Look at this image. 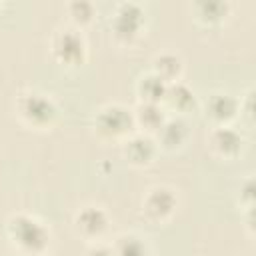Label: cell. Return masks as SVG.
<instances>
[{"mask_svg":"<svg viewBox=\"0 0 256 256\" xmlns=\"http://www.w3.org/2000/svg\"><path fill=\"white\" fill-rule=\"evenodd\" d=\"M236 112H238V102L230 94L216 92L206 100V116H210V120L218 122L220 126H224L230 118H234Z\"/></svg>","mask_w":256,"mask_h":256,"instance_id":"52a82bcc","label":"cell"},{"mask_svg":"<svg viewBox=\"0 0 256 256\" xmlns=\"http://www.w3.org/2000/svg\"><path fill=\"white\" fill-rule=\"evenodd\" d=\"M210 144H212V148L218 154H222V156H234V154H238V150L242 146V138L230 126H216L212 130V134H210Z\"/></svg>","mask_w":256,"mask_h":256,"instance_id":"ba28073f","label":"cell"},{"mask_svg":"<svg viewBox=\"0 0 256 256\" xmlns=\"http://www.w3.org/2000/svg\"><path fill=\"white\" fill-rule=\"evenodd\" d=\"M164 100L168 102V106L176 108L178 112H186V110H190L194 106V92L186 84L172 82V84L166 86Z\"/></svg>","mask_w":256,"mask_h":256,"instance_id":"7c38bea8","label":"cell"},{"mask_svg":"<svg viewBox=\"0 0 256 256\" xmlns=\"http://www.w3.org/2000/svg\"><path fill=\"white\" fill-rule=\"evenodd\" d=\"M112 256H148L146 244L136 236H122L112 248Z\"/></svg>","mask_w":256,"mask_h":256,"instance_id":"2e32d148","label":"cell"},{"mask_svg":"<svg viewBox=\"0 0 256 256\" xmlns=\"http://www.w3.org/2000/svg\"><path fill=\"white\" fill-rule=\"evenodd\" d=\"M8 234L12 242L24 252H42L50 238L44 224L28 214L12 216L8 220Z\"/></svg>","mask_w":256,"mask_h":256,"instance_id":"6da1fadb","label":"cell"},{"mask_svg":"<svg viewBox=\"0 0 256 256\" xmlns=\"http://www.w3.org/2000/svg\"><path fill=\"white\" fill-rule=\"evenodd\" d=\"M52 50L58 60L66 64H78L84 58V42L74 30H62L52 38Z\"/></svg>","mask_w":256,"mask_h":256,"instance_id":"277c9868","label":"cell"},{"mask_svg":"<svg viewBox=\"0 0 256 256\" xmlns=\"http://www.w3.org/2000/svg\"><path fill=\"white\" fill-rule=\"evenodd\" d=\"M174 206H176V198L168 188H152L144 198V212L154 220H162L170 216Z\"/></svg>","mask_w":256,"mask_h":256,"instance_id":"5b68a950","label":"cell"},{"mask_svg":"<svg viewBox=\"0 0 256 256\" xmlns=\"http://www.w3.org/2000/svg\"><path fill=\"white\" fill-rule=\"evenodd\" d=\"M86 256H112V250H108V248H94Z\"/></svg>","mask_w":256,"mask_h":256,"instance_id":"d6986e66","label":"cell"},{"mask_svg":"<svg viewBox=\"0 0 256 256\" xmlns=\"http://www.w3.org/2000/svg\"><path fill=\"white\" fill-rule=\"evenodd\" d=\"M70 12H72L74 20L86 22L92 16V6L88 2H74V4H70Z\"/></svg>","mask_w":256,"mask_h":256,"instance_id":"ac0fdd59","label":"cell"},{"mask_svg":"<svg viewBox=\"0 0 256 256\" xmlns=\"http://www.w3.org/2000/svg\"><path fill=\"white\" fill-rule=\"evenodd\" d=\"M166 86L168 84L152 72V74H146V76L140 78V82H138V94H140L142 102H146V104H158L160 100H164Z\"/></svg>","mask_w":256,"mask_h":256,"instance_id":"8fae6325","label":"cell"},{"mask_svg":"<svg viewBox=\"0 0 256 256\" xmlns=\"http://www.w3.org/2000/svg\"><path fill=\"white\" fill-rule=\"evenodd\" d=\"M198 16L204 20V22H216L224 16L226 12V4L222 2H200L198 4Z\"/></svg>","mask_w":256,"mask_h":256,"instance_id":"e0dca14e","label":"cell"},{"mask_svg":"<svg viewBox=\"0 0 256 256\" xmlns=\"http://www.w3.org/2000/svg\"><path fill=\"white\" fill-rule=\"evenodd\" d=\"M132 126V114L122 106H106L96 116V128L104 136H120Z\"/></svg>","mask_w":256,"mask_h":256,"instance_id":"3957f363","label":"cell"},{"mask_svg":"<svg viewBox=\"0 0 256 256\" xmlns=\"http://www.w3.org/2000/svg\"><path fill=\"white\" fill-rule=\"evenodd\" d=\"M142 26V10L136 4H122L114 16V30L120 38H132Z\"/></svg>","mask_w":256,"mask_h":256,"instance_id":"8992f818","label":"cell"},{"mask_svg":"<svg viewBox=\"0 0 256 256\" xmlns=\"http://www.w3.org/2000/svg\"><path fill=\"white\" fill-rule=\"evenodd\" d=\"M136 120L144 128H148V130H160V126L164 124L166 118H164V112L160 110L158 104H146V102H142L138 106V110H136Z\"/></svg>","mask_w":256,"mask_h":256,"instance_id":"9a60e30c","label":"cell"},{"mask_svg":"<svg viewBox=\"0 0 256 256\" xmlns=\"http://www.w3.org/2000/svg\"><path fill=\"white\" fill-rule=\"evenodd\" d=\"M182 70L180 58L174 54H160L154 58V74L158 78H162L166 84L178 82V74Z\"/></svg>","mask_w":256,"mask_h":256,"instance_id":"4fadbf2b","label":"cell"},{"mask_svg":"<svg viewBox=\"0 0 256 256\" xmlns=\"http://www.w3.org/2000/svg\"><path fill=\"white\" fill-rule=\"evenodd\" d=\"M154 150H156L154 140L146 134H136L128 138L124 146V154L132 164H146L154 156Z\"/></svg>","mask_w":256,"mask_h":256,"instance_id":"30bf717a","label":"cell"},{"mask_svg":"<svg viewBox=\"0 0 256 256\" xmlns=\"http://www.w3.org/2000/svg\"><path fill=\"white\" fill-rule=\"evenodd\" d=\"M106 214L98 206H86L76 214V228L84 236H98L106 228Z\"/></svg>","mask_w":256,"mask_h":256,"instance_id":"9c48e42d","label":"cell"},{"mask_svg":"<svg viewBox=\"0 0 256 256\" xmlns=\"http://www.w3.org/2000/svg\"><path fill=\"white\" fill-rule=\"evenodd\" d=\"M18 110L20 114L34 126H44V124H50L54 114H56V108L52 104L50 98H46L44 94H38V92H30V94H24L20 100H18Z\"/></svg>","mask_w":256,"mask_h":256,"instance_id":"7a4b0ae2","label":"cell"},{"mask_svg":"<svg viewBox=\"0 0 256 256\" xmlns=\"http://www.w3.org/2000/svg\"><path fill=\"white\" fill-rule=\"evenodd\" d=\"M158 136H160V142L166 146V148H174V146H180L186 138V124L180 120V118H172V120H164V124L160 126L158 130Z\"/></svg>","mask_w":256,"mask_h":256,"instance_id":"5bb4252c","label":"cell"}]
</instances>
